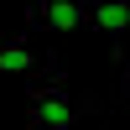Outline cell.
<instances>
[{
  "instance_id": "cell-1",
  "label": "cell",
  "mask_w": 130,
  "mask_h": 130,
  "mask_svg": "<svg viewBox=\"0 0 130 130\" xmlns=\"http://www.w3.org/2000/svg\"><path fill=\"white\" fill-rule=\"evenodd\" d=\"M78 120H83V104L62 83H47L31 94V130H73Z\"/></svg>"
},
{
  "instance_id": "cell-3",
  "label": "cell",
  "mask_w": 130,
  "mask_h": 130,
  "mask_svg": "<svg viewBox=\"0 0 130 130\" xmlns=\"http://www.w3.org/2000/svg\"><path fill=\"white\" fill-rule=\"evenodd\" d=\"M31 26L68 37V31L89 26V5H83V0H31Z\"/></svg>"
},
{
  "instance_id": "cell-2",
  "label": "cell",
  "mask_w": 130,
  "mask_h": 130,
  "mask_svg": "<svg viewBox=\"0 0 130 130\" xmlns=\"http://www.w3.org/2000/svg\"><path fill=\"white\" fill-rule=\"evenodd\" d=\"M0 73H16V78H42L52 73V52L31 37H0Z\"/></svg>"
},
{
  "instance_id": "cell-4",
  "label": "cell",
  "mask_w": 130,
  "mask_h": 130,
  "mask_svg": "<svg viewBox=\"0 0 130 130\" xmlns=\"http://www.w3.org/2000/svg\"><path fill=\"white\" fill-rule=\"evenodd\" d=\"M83 5H89V26H99L104 37H130V0H83Z\"/></svg>"
}]
</instances>
